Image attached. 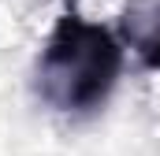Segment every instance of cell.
<instances>
[{
  "label": "cell",
  "mask_w": 160,
  "mask_h": 156,
  "mask_svg": "<svg viewBox=\"0 0 160 156\" xmlns=\"http://www.w3.org/2000/svg\"><path fill=\"white\" fill-rule=\"evenodd\" d=\"M123 75V45L112 30L67 7L41 48L38 93L60 115L97 112Z\"/></svg>",
  "instance_id": "6da1fadb"
},
{
  "label": "cell",
  "mask_w": 160,
  "mask_h": 156,
  "mask_svg": "<svg viewBox=\"0 0 160 156\" xmlns=\"http://www.w3.org/2000/svg\"><path fill=\"white\" fill-rule=\"evenodd\" d=\"M119 37L142 67L160 71V0H130L119 15Z\"/></svg>",
  "instance_id": "7a4b0ae2"
}]
</instances>
